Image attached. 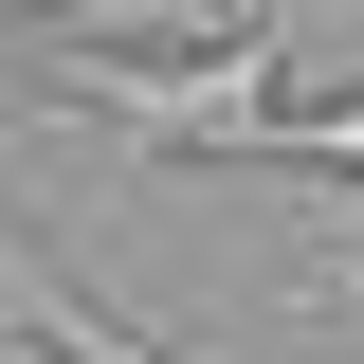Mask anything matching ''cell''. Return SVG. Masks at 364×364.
Listing matches in <instances>:
<instances>
[{
    "instance_id": "1",
    "label": "cell",
    "mask_w": 364,
    "mask_h": 364,
    "mask_svg": "<svg viewBox=\"0 0 364 364\" xmlns=\"http://www.w3.org/2000/svg\"><path fill=\"white\" fill-rule=\"evenodd\" d=\"M273 55H291V18L200 37V55H91V73H55V109H109V128H146V146H219L237 109H273Z\"/></svg>"
},
{
    "instance_id": "2",
    "label": "cell",
    "mask_w": 364,
    "mask_h": 364,
    "mask_svg": "<svg viewBox=\"0 0 364 364\" xmlns=\"http://www.w3.org/2000/svg\"><path fill=\"white\" fill-rule=\"evenodd\" d=\"M0 310L37 328L55 364H182V346H146L128 310H91V291H73V273H55V255H37V237H18V219H0Z\"/></svg>"
},
{
    "instance_id": "3",
    "label": "cell",
    "mask_w": 364,
    "mask_h": 364,
    "mask_svg": "<svg viewBox=\"0 0 364 364\" xmlns=\"http://www.w3.org/2000/svg\"><path fill=\"white\" fill-rule=\"evenodd\" d=\"M346 255H364V237H346Z\"/></svg>"
}]
</instances>
